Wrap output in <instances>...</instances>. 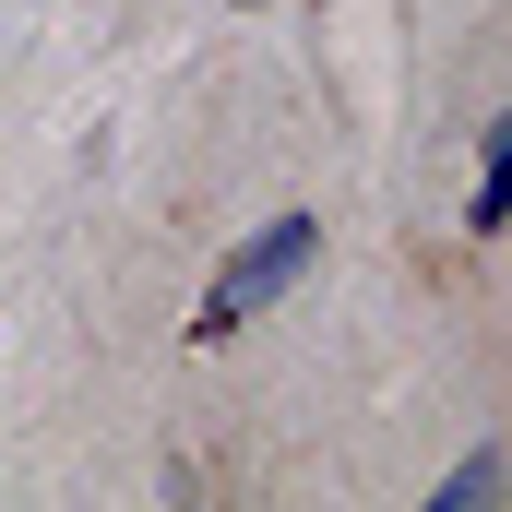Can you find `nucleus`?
<instances>
[{"mask_svg":"<svg viewBox=\"0 0 512 512\" xmlns=\"http://www.w3.org/2000/svg\"><path fill=\"white\" fill-rule=\"evenodd\" d=\"M489 477H501V453H465V465L441 477V501H429V512H465V501H477V489H489Z\"/></svg>","mask_w":512,"mask_h":512,"instance_id":"3","label":"nucleus"},{"mask_svg":"<svg viewBox=\"0 0 512 512\" xmlns=\"http://www.w3.org/2000/svg\"><path fill=\"white\" fill-rule=\"evenodd\" d=\"M465 227H477V239H501V227H512V120L477 131V191H465Z\"/></svg>","mask_w":512,"mask_h":512,"instance_id":"2","label":"nucleus"},{"mask_svg":"<svg viewBox=\"0 0 512 512\" xmlns=\"http://www.w3.org/2000/svg\"><path fill=\"white\" fill-rule=\"evenodd\" d=\"M310 262H322V215H274V227H251L239 251L215 262V286H203L191 334H203V346H227L239 322H262L274 298H298V286H310Z\"/></svg>","mask_w":512,"mask_h":512,"instance_id":"1","label":"nucleus"}]
</instances>
